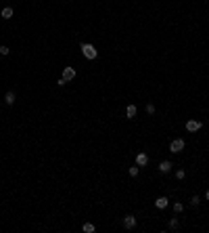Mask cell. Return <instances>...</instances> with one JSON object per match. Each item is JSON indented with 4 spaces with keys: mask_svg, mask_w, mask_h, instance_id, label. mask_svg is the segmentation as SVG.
<instances>
[{
    "mask_svg": "<svg viewBox=\"0 0 209 233\" xmlns=\"http://www.w3.org/2000/svg\"><path fill=\"white\" fill-rule=\"evenodd\" d=\"M0 17H2V19H11V17H13V8H11V7H4L2 11H0Z\"/></svg>",
    "mask_w": 209,
    "mask_h": 233,
    "instance_id": "cell-11",
    "label": "cell"
},
{
    "mask_svg": "<svg viewBox=\"0 0 209 233\" xmlns=\"http://www.w3.org/2000/svg\"><path fill=\"white\" fill-rule=\"evenodd\" d=\"M56 84H59V86H65V84H67V80H65V78H59V80H56Z\"/></svg>",
    "mask_w": 209,
    "mask_h": 233,
    "instance_id": "cell-20",
    "label": "cell"
},
{
    "mask_svg": "<svg viewBox=\"0 0 209 233\" xmlns=\"http://www.w3.org/2000/svg\"><path fill=\"white\" fill-rule=\"evenodd\" d=\"M15 99H17V95H15L13 91H8L7 95H4V103H7V105H13V103H15Z\"/></svg>",
    "mask_w": 209,
    "mask_h": 233,
    "instance_id": "cell-10",
    "label": "cell"
},
{
    "mask_svg": "<svg viewBox=\"0 0 209 233\" xmlns=\"http://www.w3.org/2000/svg\"><path fill=\"white\" fill-rule=\"evenodd\" d=\"M201 128H203V122L201 120H195V118L186 120V130H188V132H199Z\"/></svg>",
    "mask_w": 209,
    "mask_h": 233,
    "instance_id": "cell-2",
    "label": "cell"
},
{
    "mask_svg": "<svg viewBox=\"0 0 209 233\" xmlns=\"http://www.w3.org/2000/svg\"><path fill=\"white\" fill-rule=\"evenodd\" d=\"M184 177H186V170H184V168H178V170H176V179H178V181H182Z\"/></svg>",
    "mask_w": 209,
    "mask_h": 233,
    "instance_id": "cell-13",
    "label": "cell"
},
{
    "mask_svg": "<svg viewBox=\"0 0 209 233\" xmlns=\"http://www.w3.org/2000/svg\"><path fill=\"white\" fill-rule=\"evenodd\" d=\"M82 231H84V233H94V231H96V227L92 225V223H84V225H82Z\"/></svg>",
    "mask_w": 209,
    "mask_h": 233,
    "instance_id": "cell-12",
    "label": "cell"
},
{
    "mask_svg": "<svg viewBox=\"0 0 209 233\" xmlns=\"http://www.w3.org/2000/svg\"><path fill=\"white\" fill-rule=\"evenodd\" d=\"M201 204V198H199V195H192V198H190V206H199Z\"/></svg>",
    "mask_w": 209,
    "mask_h": 233,
    "instance_id": "cell-16",
    "label": "cell"
},
{
    "mask_svg": "<svg viewBox=\"0 0 209 233\" xmlns=\"http://www.w3.org/2000/svg\"><path fill=\"white\" fill-rule=\"evenodd\" d=\"M172 168H174V166H172V162H169V160H163V162L159 164V172H163V174L172 172Z\"/></svg>",
    "mask_w": 209,
    "mask_h": 233,
    "instance_id": "cell-9",
    "label": "cell"
},
{
    "mask_svg": "<svg viewBox=\"0 0 209 233\" xmlns=\"http://www.w3.org/2000/svg\"><path fill=\"white\" fill-rule=\"evenodd\" d=\"M167 206H169V198H165V195H161V198L155 199V208L163 210V208H167Z\"/></svg>",
    "mask_w": 209,
    "mask_h": 233,
    "instance_id": "cell-6",
    "label": "cell"
},
{
    "mask_svg": "<svg viewBox=\"0 0 209 233\" xmlns=\"http://www.w3.org/2000/svg\"><path fill=\"white\" fill-rule=\"evenodd\" d=\"M75 76H77V71L73 70V67H65V70H63V78H65L67 82H71Z\"/></svg>",
    "mask_w": 209,
    "mask_h": 233,
    "instance_id": "cell-8",
    "label": "cell"
},
{
    "mask_svg": "<svg viewBox=\"0 0 209 233\" xmlns=\"http://www.w3.org/2000/svg\"><path fill=\"white\" fill-rule=\"evenodd\" d=\"M8 53H11V49H8V46H4V44H2V46H0V55H2V57H7Z\"/></svg>",
    "mask_w": 209,
    "mask_h": 233,
    "instance_id": "cell-18",
    "label": "cell"
},
{
    "mask_svg": "<svg viewBox=\"0 0 209 233\" xmlns=\"http://www.w3.org/2000/svg\"><path fill=\"white\" fill-rule=\"evenodd\" d=\"M182 210H184V204H180V202H174V212H176V214H180Z\"/></svg>",
    "mask_w": 209,
    "mask_h": 233,
    "instance_id": "cell-14",
    "label": "cell"
},
{
    "mask_svg": "<svg viewBox=\"0 0 209 233\" xmlns=\"http://www.w3.org/2000/svg\"><path fill=\"white\" fill-rule=\"evenodd\" d=\"M205 199H209V191H207V193H205Z\"/></svg>",
    "mask_w": 209,
    "mask_h": 233,
    "instance_id": "cell-21",
    "label": "cell"
},
{
    "mask_svg": "<svg viewBox=\"0 0 209 233\" xmlns=\"http://www.w3.org/2000/svg\"><path fill=\"white\" fill-rule=\"evenodd\" d=\"M80 49H82V55L86 57L88 61H94V59L98 57V50H96V46H94V44H86V42H84Z\"/></svg>",
    "mask_w": 209,
    "mask_h": 233,
    "instance_id": "cell-1",
    "label": "cell"
},
{
    "mask_svg": "<svg viewBox=\"0 0 209 233\" xmlns=\"http://www.w3.org/2000/svg\"><path fill=\"white\" fill-rule=\"evenodd\" d=\"M167 227H169V229H178V219H169Z\"/></svg>",
    "mask_w": 209,
    "mask_h": 233,
    "instance_id": "cell-17",
    "label": "cell"
},
{
    "mask_svg": "<svg viewBox=\"0 0 209 233\" xmlns=\"http://www.w3.org/2000/svg\"><path fill=\"white\" fill-rule=\"evenodd\" d=\"M146 113H151V116L155 113V105H153V103H148V105H146Z\"/></svg>",
    "mask_w": 209,
    "mask_h": 233,
    "instance_id": "cell-19",
    "label": "cell"
},
{
    "mask_svg": "<svg viewBox=\"0 0 209 233\" xmlns=\"http://www.w3.org/2000/svg\"><path fill=\"white\" fill-rule=\"evenodd\" d=\"M136 113H138V107L134 105V103L125 107V118H128V120H134V118H136Z\"/></svg>",
    "mask_w": 209,
    "mask_h": 233,
    "instance_id": "cell-7",
    "label": "cell"
},
{
    "mask_svg": "<svg viewBox=\"0 0 209 233\" xmlns=\"http://www.w3.org/2000/svg\"><path fill=\"white\" fill-rule=\"evenodd\" d=\"M184 139H174V141L169 143V151L172 153H180V151H184Z\"/></svg>",
    "mask_w": 209,
    "mask_h": 233,
    "instance_id": "cell-3",
    "label": "cell"
},
{
    "mask_svg": "<svg viewBox=\"0 0 209 233\" xmlns=\"http://www.w3.org/2000/svg\"><path fill=\"white\" fill-rule=\"evenodd\" d=\"M136 223H138V220H136L134 214H125V216H124V227H125V229H134Z\"/></svg>",
    "mask_w": 209,
    "mask_h": 233,
    "instance_id": "cell-4",
    "label": "cell"
},
{
    "mask_svg": "<svg viewBox=\"0 0 209 233\" xmlns=\"http://www.w3.org/2000/svg\"><path fill=\"white\" fill-rule=\"evenodd\" d=\"M136 164H138L140 168L146 166V164H148V153H146V151H138V153H136Z\"/></svg>",
    "mask_w": 209,
    "mask_h": 233,
    "instance_id": "cell-5",
    "label": "cell"
},
{
    "mask_svg": "<svg viewBox=\"0 0 209 233\" xmlns=\"http://www.w3.org/2000/svg\"><path fill=\"white\" fill-rule=\"evenodd\" d=\"M128 172H130V177H138V172H140V168H138V164H136V166H132V168L128 170Z\"/></svg>",
    "mask_w": 209,
    "mask_h": 233,
    "instance_id": "cell-15",
    "label": "cell"
}]
</instances>
